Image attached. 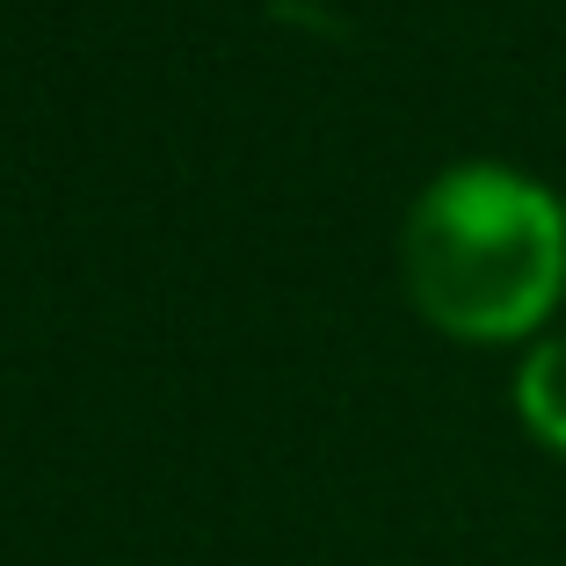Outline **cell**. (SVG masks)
<instances>
[{"label": "cell", "mask_w": 566, "mask_h": 566, "mask_svg": "<svg viewBox=\"0 0 566 566\" xmlns=\"http://www.w3.org/2000/svg\"><path fill=\"white\" fill-rule=\"evenodd\" d=\"M516 407H523L537 443H552L566 458V334H552V342H537V349L523 356Z\"/></svg>", "instance_id": "cell-2"}, {"label": "cell", "mask_w": 566, "mask_h": 566, "mask_svg": "<svg viewBox=\"0 0 566 566\" xmlns=\"http://www.w3.org/2000/svg\"><path fill=\"white\" fill-rule=\"evenodd\" d=\"M415 305L443 334L509 342L552 313L566 283V211L545 182L472 160L421 189L400 240Z\"/></svg>", "instance_id": "cell-1"}]
</instances>
